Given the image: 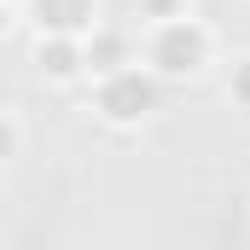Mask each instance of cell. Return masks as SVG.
<instances>
[{"label": "cell", "mask_w": 250, "mask_h": 250, "mask_svg": "<svg viewBox=\"0 0 250 250\" xmlns=\"http://www.w3.org/2000/svg\"><path fill=\"white\" fill-rule=\"evenodd\" d=\"M18 18L29 23V35H87L105 18V0H23Z\"/></svg>", "instance_id": "3957f363"}, {"label": "cell", "mask_w": 250, "mask_h": 250, "mask_svg": "<svg viewBox=\"0 0 250 250\" xmlns=\"http://www.w3.org/2000/svg\"><path fill=\"white\" fill-rule=\"evenodd\" d=\"M12 23H18V6L0 0V47H6V35H12Z\"/></svg>", "instance_id": "9c48e42d"}, {"label": "cell", "mask_w": 250, "mask_h": 250, "mask_svg": "<svg viewBox=\"0 0 250 250\" xmlns=\"http://www.w3.org/2000/svg\"><path fill=\"white\" fill-rule=\"evenodd\" d=\"M227 105L250 117V53H239V59L227 64Z\"/></svg>", "instance_id": "52a82bcc"}, {"label": "cell", "mask_w": 250, "mask_h": 250, "mask_svg": "<svg viewBox=\"0 0 250 250\" xmlns=\"http://www.w3.org/2000/svg\"><path fill=\"white\" fill-rule=\"evenodd\" d=\"M18 157H23V123H18V111L0 105V175H6Z\"/></svg>", "instance_id": "8992f818"}, {"label": "cell", "mask_w": 250, "mask_h": 250, "mask_svg": "<svg viewBox=\"0 0 250 250\" xmlns=\"http://www.w3.org/2000/svg\"><path fill=\"white\" fill-rule=\"evenodd\" d=\"M181 12H192V0H134L140 23H163V18H181Z\"/></svg>", "instance_id": "ba28073f"}, {"label": "cell", "mask_w": 250, "mask_h": 250, "mask_svg": "<svg viewBox=\"0 0 250 250\" xmlns=\"http://www.w3.org/2000/svg\"><path fill=\"white\" fill-rule=\"evenodd\" d=\"M87 99H93V117L105 128H117V134H128V128H146L157 111H163V82L146 70V64H117V70H105V76H87Z\"/></svg>", "instance_id": "7a4b0ae2"}, {"label": "cell", "mask_w": 250, "mask_h": 250, "mask_svg": "<svg viewBox=\"0 0 250 250\" xmlns=\"http://www.w3.org/2000/svg\"><path fill=\"white\" fill-rule=\"evenodd\" d=\"M29 64H35V76H41V82H53V87H76V82H87L82 35H35Z\"/></svg>", "instance_id": "277c9868"}, {"label": "cell", "mask_w": 250, "mask_h": 250, "mask_svg": "<svg viewBox=\"0 0 250 250\" xmlns=\"http://www.w3.org/2000/svg\"><path fill=\"white\" fill-rule=\"evenodd\" d=\"M221 53V41H215V29L204 23V18H163V23H146V35H140V64L163 82V87H187V82H204L209 76V64Z\"/></svg>", "instance_id": "6da1fadb"}, {"label": "cell", "mask_w": 250, "mask_h": 250, "mask_svg": "<svg viewBox=\"0 0 250 250\" xmlns=\"http://www.w3.org/2000/svg\"><path fill=\"white\" fill-rule=\"evenodd\" d=\"M82 53H87V76H105V70H117V64L140 59V41H134L128 29H117V23L99 18V23L82 35Z\"/></svg>", "instance_id": "5b68a950"}]
</instances>
